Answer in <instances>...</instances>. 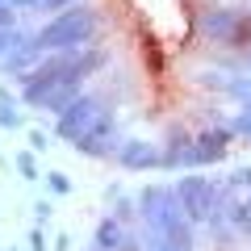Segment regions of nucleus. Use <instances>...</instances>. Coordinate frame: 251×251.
<instances>
[{"label":"nucleus","mask_w":251,"mask_h":251,"mask_svg":"<svg viewBox=\"0 0 251 251\" xmlns=\"http://www.w3.org/2000/svg\"><path fill=\"white\" fill-rule=\"evenodd\" d=\"M138 214H143L147 222V234H155V239H163L168 247L176 251H193V222L184 218V209H180L176 193H172L168 184H147L143 193H138Z\"/></svg>","instance_id":"1"},{"label":"nucleus","mask_w":251,"mask_h":251,"mask_svg":"<svg viewBox=\"0 0 251 251\" xmlns=\"http://www.w3.org/2000/svg\"><path fill=\"white\" fill-rule=\"evenodd\" d=\"M97 29H100V13L88 9V4H75V9L54 13V17L34 34V42H38V50H50V54L84 50V46H92Z\"/></svg>","instance_id":"2"},{"label":"nucleus","mask_w":251,"mask_h":251,"mask_svg":"<svg viewBox=\"0 0 251 251\" xmlns=\"http://www.w3.org/2000/svg\"><path fill=\"white\" fill-rule=\"evenodd\" d=\"M113 109H109L105 97H97V92H84V97H75L72 105L59 113V122H54V134L63 138V143H75V138H84L92 130V126L100 122V117H109Z\"/></svg>","instance_id":"3"},{"label":"nucleus","mask_w":251,"mask_h":251,"mask_svg":"<svg viewBox=\"0 0 251 251\" xmlns=\"http://www.w3.org/2000/svg\"><path fill=\"white\" fill-rule=\"evenodd\" d=\"M172 193H176L180 209H184V218L193 226L197 222H214L218 218V184L209 176H180Z\"/></svg>","instance_id":"4"},{"label":"nucleus","mask_w":251,"mask_h":251,"mask_svg":"<svg viewBox=\"0 0 251 251\" xmlns=\"http://www.w3.org/2000/svg\"><path fill=\"white\" fill-rule=\"evenodd\" d=\"M239 25H243V9L214 4V9H201V13H197V29L209 38V42H222V46H234Z\"/></svg>","instance_id":"5"},{"label":"nucleus","mask_w":251,"mask_h":251,"mask_svg":"<svg viewBox=\"0 0 251 251\" xmlns=\"http://www.w3.org/2000/svg\"><path fill=\"white\" fill-rule=\"evenodd\" d=\"M75 151L88 155V159H105V155H117V147H122V130H117V117H100L97 126H92L84 138H75Z\"/></svg>","instance_id":"6"},{"label":"nucleus","mask_w":251,"mask_h":251,"mask_svg":"<svg viewBox=\"0 0 251 251\" xmlns=\"http://www.w3.org/2000/svg\"><path fill=\"white\" fill-rule=\"evenodd\" d=\"M230 130L226 126H209V130H201L197 138H193V163L197 168H205V163H222L226 151H230Z\"/></svg>","instance_id":"7"},{"label":"nucleus","mask_w":251,"mask_h":251,"mask_svg":"<svg viewBox=\"0 0 251 251\" xmlns=\"http://www.w3.org/2000/svg\"><path fill=\"white\" fill-rule=\"evenodd\" d=\"M159 163L163 168H197L193 163V134L188 130H180V126H172L168 138H163V151H159Z\"/></svg>","instance_id":"8"},{"label":"nucleus","mask_w":251,"mask_h":251,"mask_svg":"<svg viewBox=\"0 0 251 251\" xmlns=\"http://www.w3.org/2000/svg\"><path fill=\"white\" fill-rule=\"evenodd\" d=\"M117 159H122V168H130V172L163 168V163H159V147H155V143H143V138H122Z\"/></svg>","instance_id":"9"},{"label":"nucleus","mask_w":251,"mask_h":251,"mask_svg":"<svg viewBox=\"0 0 251 251\" xmlns=\"http://www.w3.org/2000/svg\"><path fill=\"white\" fill-rule=\"evenodd\" d=\"M92 251H138V247H134V239L126 234V226L117 218H105L97 226V234H92Z\"/></svg>","instance_id":"10"},{"label":"nucleus","mask_w":251,"mask_h":251,"mask_svg":"<svg viewBox=\"0 0 251 251\" xmlns=\"http://www.w3.org/2000/svg\"><path fill=\"white\" fill-rule=\"evenodd\" d=\"M201 84H205V88L226 92V97H239L243 105L251 100V75H222V72H205V75H201Z\"/></svg>","instance_id":"11"},{"label":"nucleus","mask_w":251,"mask_h":251,"mask_svg":"<svg viewBox=\"0 0 251 251\" xmlns=\"http://www.w3.org/2000/svg\"><path fill=\"white\" fill-rule=\"evenodd\" d=\"M226 130H230L234 138H243V143H251V100H247V105H243L239 113L230 117V126H226Z\"/></svg>","instance_id":"12"},{"label":"nucleus","mask_w":251,"mask_h":251,"mask_svg":"<svg viewBox=\"0 0 251 251\" xmlns=\"http://www.w3.org/2000/svg\"><path fill=\"white\" fill-rule=\"evenodd\" d=\"M0 126H4V130H21V126H25V117H21V109L13 105L9 97H0Z\"/></svg>","instance_id":"13"},{"label":"nucleus","mask_w":251,"mask_h":251,"mask_svg":"<svg viewBox=\"0 0 251 251\" xmlns=\"http://www.w3.org/2000/svg\"><path fill=\"white\" fill-rule=\"evenodd\" d=\"M13 168L21 172V180H38V159H34V151H17V155H13Z\"/></svg>","instance_id":"14"},{"label":"nucleus","mask_w":251,"mask_h":251,"mask_svg":"<svg viewBox=\"0 0 251 251\" xmlns=\"http://www.w3.org/2000/svg\"><path fill=\"white\" fill-rule=\"evenodd\" d=\"M25 38H29V34H21L17 25H0V59H4V54H9L13 46H21Z\"/></svg>","instance_id":"15"},{"label":"nucleus","mask_w":251,"mask_h":251,"mask_svg":"<svg viewBox=\"0 0 251 251\" xmlns=\"http://www.w3.org/2000/svg\"><path fill=\"white\" fill-rule=\"evenodd\" d=\"M21 9H38V13H63V9H72L75 0H17Z\"/></svg>","instance_id":"16"},{"label":"nucleus","mask_w":251,"mask_h":251,"mask_svg":"<svg viewBox=\"0 0 251 251\" xmlns=\"http://www.w3.org/2000/svg\"><path fill=\"white\" fill-rule=\"evenodd\" d=\"M230 222L239 226V230H251V209H247V201H230Z\"/></svg>","instance_id":"17"},{"label":"nucleus","mask_w":251,"mask_h":251,"mask_svg":"<svg viewBox=\"0 0 251 251\" xmlns=\"http://www.w3.org/2000/svg\"><path fill=\"white\" fill-rule=\"evenodd\" d=\"M46 184H50V193H54V197L72 193V180H67V172H46Z\"/></svg>","instance_id":"18"},{"label":"nucleus","mask_w":251,"mask_h":251,"mask_svg":"<svg viewBox=\"0 0 251 251\" xmlns=\"http://www.w3.org/2000/svg\"><path fill=\"white\" fill-rule=\"evenodd\" d=\"M29 251H50V239H46V226H34V230H29Z\"/></svg>","instance_id":"19"},{"label":"nucleus","mask_w":251,"mask_h":251,"mask_svg":"<svg viewBox=\"0 0 251 251\" xmlns=\"http://www.w3.org/2000/svg\"><path fill=\"white\" fill-rule=\"evenodd\" d=\"M50 214H54V205H50V201H34V218H38V226H46V222H50Z\"/></svg>","instance_id":"20"},{"label":"nucleus","mask_w":251,"mask_h":251,"mask_svg":"<svg viewBox=\"0 0 251 251\" xmlns=\"http://www.w3.org/2000/svg\"><path fill=\"white\" fill-rule=\"evenodd\" d=\"M230 184L234 188H251V168H234L230 172Z\"/></svg>","instance_id":"21"},{"label":"nucleus","mask_w":251,"mask_h":251,"mask_svg":"<svg viewBox=\"0 0 251 251\" xmlns=\"http://www.w3.org/2000/svg\"><path fill=\"white\" fill-rule=\"evenodd\" d=\"M46 147H50V138L42 130H29V151H46Z\"/></svg>","instance_id":"22"},{"label":"nucleus","mask_w":251,"mask_h":251,"mask_svg":"<svg viewBox=\"0 0 251 251\" xmlns=\"http://www.w3.org/2000/svg\"><path fill=\"white\" fill-rule=\"evenodd\" d=\"M147 251H176V247H168L163 239H155V234H147Z\"/></svg>","instance_id":"23"},{"label":"nucleus","mask_w":251,"mask_h":251,"mask_svg":"<svg viewBox=\"0 0 251 251\" xmlns=\"http://www.w3.org/2000/svg\"><path fill=\"white\" fill-rule=\"evenodd\" d=\"M54 251H72V234H59L54 239Z\"/></svg>","instance_id":"24"},{"label":"nucleus","mask_w":251,"mask_h":251,"mask_svg":"<svg viewBox=\"0 0 251 251\" xmlns=\"http://www.w3.org/2000/svg\"><path fill=\"white\" fill-rule=\"evenodd\" d=\"M13 4H17V0H0V9H13Z\"/></svg>","instance_id":"25"},{"label":"nucleus","mask_w":251,"mask_h":251,"mask_svg":"<svg viewBox=\"0 0 251 251\" xmlns=\"http://www.w3.org/2000/svg\"><path fill=\"white\" fill-rule=\"evenodd\" d=\"M9 251H17V247H9Z\"/></svg>","instance_id":"26"},{"label":"nucleus","mask_w":251,"mask_h":251,"mask_svg":"<svg viewBox=\"0 0 251 251\" xmlns=\"http://www.w3.org/2000/svg\"><path fill=\"white\" fill-rule=\"evenodd\" d=\"M247 63H251V54H247Z\"/></svg>","instance_id":"27"},{"label":"nucleus","mask_w":251,"mask_h":251,"mask_svg":"<svg viewBox=\"0 0 251 251\" xmlns=\"http://www.w3.org/2000/svg\"><path fill=\"white\" fill-rule=\"evenodd\" d=\"M247 209H251V201H247Z\"/></svg>","instance_id":"28"}]
</instances>
